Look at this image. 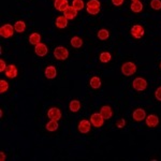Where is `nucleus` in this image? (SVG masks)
Returning a JSON list of instances; mask_svg holds the SVG:
<instances>
[{
	"mask_svg": "<svg viewBox=\"0 0 161 161\" xmlns=\"http://www.w3.org/2000/svg\"><path fill=\"white\" fill-rule=\"evenodd\" d=\"M64 14L68 19H73L76 17V15H77V10H75L72 6H69L64 11Z\"/></svg>",
	"mask_w": 161,
	"mask_h": 161,
	"instance_id": "obj_15",
	"label": "nucleus"
},
{
	"mask_svg": "<svg viewBox=\"0 0 161 161\" xmlns=\"http://www.w3.org/2000/svg\"><path fill=\"white\" fill-rule=\"evenodd\" d=\"M146 125L148 127H150V128H155V127L158 126V124H159V118H158L157 115H148L146 117Z\"/></svg>",
	"mask_w": 161,
	"mask_h": 161,
	"instance_id": "obj_13",
	"label": "nucleus"
},
{
	"mask_svg": "<svg viewBox=\"0 0 161 161\" xmlns=\"http://www.w3.org/2000/svg\"><path fill=\"white\" fill-rule=\"evenodd\" d=\"M130 9H131V11L132 12H136V13H139V12H141L142 10H143V4H142V2L140 1H136V2H132L131 3V6H130Z\"/></svg>",
	"mask_w": 161,
	"mask_h": 161,
	"instance_id": "obj_22",
	"label": "nucleus"
},
{
	"mask_svg": "<svg viewBox=\"0 0 161 161\" xmlns=\"http://www.w3.org/2000/svg\"><path fill=\"white\" fill-rule=\"evenodd\" d=\"M8 89H9V84L7 83V80H0V92L3 93V92H6Z\"/></svg>",
	"mask_w": 161,
	"mask_h": 161,
	"instance_id": "obj_30",
	"label": "nucleus"
},
{
	"mask_svg": "<svg viewBox=\"0 0 161 161\" xmlns=\"http://www.w3.org/2000/svg\"><path fill=\"white\" fill-rule=\"evenodd\" d=\"M136 1H139V0H132V2H136Z\"/></svg>",
	"mask_w": 161,
	"mask_h": 161,
	"instance_id": "obj_36",
	"label": "nucleus"
},
{
	"mask_svg": "<svg viewBox=\"0 0 161 161\" xmlns=\"http://www.w3.org/2000/svg\"><path fill=\"white\" fill-rule=\"evenodd\" d=\"M68 19H67L66 16H58L56 19V26L58 28H60V29H64V28H66L67 26H68Z\"/></svg>",
	"mask_w": 161,
	"mask_h": 161,
	"instance_id": "obj_18",
	"label": "nucleus"
},
{
	"mask_svg": "<svg viewBox=\"0 0 161 161\" xmlns=\"http://www.w3.org/2000/svg\"><path fill=\"white\" fill-rule=\"evenodd\" d=\"M29 43L32 44V45H37V44L41 43V35H39L37 32L31 33L29 37Z\"/></svg>",
	"mask_w": 161,
	"mask_h": 161,
	"instance_id": "obj_19",
	"label": "nucleus"
},
{
	"mask_svg": "<svg viewBox=\"0 0 161 161\" xmlns=\"http://www.w3.org/2000/svg\"><path fill=\"white\" fill-rule=\"evenodd\" d=\"M72 7H73L75 10H77V11H80V10L84 9V1H83V0H73Z\"/></svg>",
	"mask_w": 161,
	"mask_h": 161,
	"instance_id": "obj_28",
	"label": "nucleus"
},
{
	"mask_svg": "<svg viewBox=\"0 0 161 161\" xmlns=\"http://www.w3.org/2000/svg\"><path fill=\"white\" fill-rule=\"evenodd\" d=\"M144 33H145V30L141 25H134L133 27L131 28V35L136 39H141L143 36H144Z\"/></svg>",
	"mask_w": 161,
	"mask_h": 161,
	"instance_id": "obj_8",
	"label": "nucleus"
},
{
	"mask_svg": "<svg viewBox=\"0 0 161 161\" xmlns=\"http://www.w3.org/2000/svg\"><path fill=\"white\" fill-rule=\"evenodd\" d=\"M69 108H70V111H71V112L76 113V112H79L80 108V102L79 100H72L71 102H70Z\"/></svg>",
	"mask_w": 161,
	"mask_h": 161,
	"instance_id": "obj_20",
	"label": "nucleus"
},
{
	"mask_svg": "<svg viewBox=\"0 0 161 161\" xmlns=\"http://www.w3.org/2000/svg\"><path fill=\"white\" fill-rule=\"evenodd\" d=\"M13 33H14V26L10 24H6L0 28V35L2 38H10L13 36Z\"/></svg>",
	"mask_w": 161,
	"mask_h": 161,
	"instance_id": "obj_6",
	"label": "nucleus"
},
{
	"mask_svg": "<svg viewBox=\"0 0 161 161\" xmlns=\"http://www.w3.org/2000/svg\"><path fill=\"white\" fill-rule=\"evenodd\" d=\"M6 69H7L6 62H4L3 59H1V60H0V72H4L6 71Z\"/></svg>",
	"mask_w": 161,
	"mask_h": 161,
	"instance_id": "obj_31",
	"label": "nucleus"
},
{
	"mask_svg": "<svg viewBox=\"0 0 161 161\" xmlns=\"http://www.w3.org/2000/svg\"><path fill=\"white\" fill-rule=\"evenodd\" d=\"M155 96H156V99L161 101V87H158L157 90L155 92Z\"/></svg>",
	"mask_w": 161,
	"mask_h": 161,
	"instance_id": "obj_32",
	"label": "nucleus"
},
{
	"mask_svg": "<svg viewBox=\"0 0 161 161\" xmlns=\"http://www.w3.org/2000/svg\"><path fill=\"white\" fill-rule=\"evenodd\" d=\"M100 114L102 115V117L104 119H110L112 116H113V111H112L111 106L104 105V106H102V108H101Z\"/></svg>",
	"mask_w": 161,
	"mask_h": 161,
	"instance_id": "obj_16",
	"label": "nucleus"
},
{
	"mask_svg": "<svg viewBox=\"0 0 161 161\" xmlns=\"http://www.w3.org/2000/svg\"><path fill=\"white\" fill-rule=\"evenodd\" d=\"M14 30L16 32H24L26 30V24L23 20H17L14 25Z\"/></svg>",
	"mask_w": 161,
	"mask_h": 161,
	"instance_id": "obj_24",
	"label": "nucleus"
},
{
	"mask_svg": "<svg viewBox=\"0 0 161 161\" xmlns=\"http://www.w3.org/2000/svg\"><path fill=\"white\" fill-rule=\"evenodd\" d=\"M112 2H113L114 6L118 7V6H121V4H123L124 0H112Z\"/></svg>",
	"mask_w": 161,
	"mask_h": 161,
	"instance_id": "obj_34",
	"label": "nucleus"
},
{
	"mask_svg": "<svg viewBox=\"0 0 161 161\" xmlns=\"http://www.w3.org/2000/svg\"><path fill=\"white\" fill-rule=\"evenodd\" d=\"M99 59H100L101 62H104V64H106V62H108L112 59V55L108 53V52H103V53H101Z\"/></svg>",
	"mask_w": 161,
	"mask_h": 161,
	"instance_id": "obj_27",
	"label": "nucleus"
},
{
	"mask_svg": "<svg viewBox=\"0 0 161 161\" xmlns=\"http://www.w3.org/2000/svg\"><path fill=\"white\" fill-rule=\"evenodd\" d=\"M70 43H71V45L73 46V47L80 48V47H82V45H83V40L80 37H73L71 39V41H70Z\"/></svg>",
	"mask_w": 161,
	"mask_h": 161,
	"instance_id": "obj_25",
	"label": "nucleus"
},
{
	"mask_svg": "<svg viewBox=\"0 0 161 161\" xmlns=\"http://www.w3.org/2000/svg\"><path fill=\"white\" fill-rule=\"evenodd\" d=\"M150 7H152V9L156 10V11L161 10V0H152L150 1Z\"/></svg>",
	"mask_w": 161,
	"mask_h": 161,
	"instance_id": "obj_29",
	"label": "nucleus"
},
{
	"mask_svg": "<svg viewBox=\"0 0 161 161\" xmlns=\"http://www.w3.org/2000/svg\"><path fill=\"white\" fill-rule=\"evenodd\" d=\"M90 123L93 127H96V128H100V127L103 126V124H104V118L102 117V115H101L100 113H95L92 114V116H90Z\"/></svg>",
	"mask_w": 161,
	"mask_h": 161,
	"instance_id": "obj_5",
	"label": "nucleus"
},
{
	"mask_svg": "<svg viewBox=\"0 0 161 161\" xmlns=\"http://www.w3.org/2000/svg\"><path fill=\"white\" fill-rule=\"evenodd\" d=\"M54 7H55V9L58 10V11L64 12V10L69 7V2H68V0H55Z\"/></svg>",
	"mask_w": 161,
	"mask_h": 161,
	"instance_id": "obj_14",
	"label": "nucleus"
},
{
	"mask_svg": "<svg viewBox=\"0 0 161 161\" xmlns=\"http://www.w3.org/2000/svg\"><path fill=\"white\" fill-rule=\"evenodd\" d=\"M47 116L50 117V119H53V120H59L61 118V112L57 108H52L47 112Z\"/></svg>",
	"mask_w": 161,
	"mask_h": 161,
	"instance_id": "obj_10",
	"label": "nucleus"
},
{
	"mask_svg": "<svg viewBox=\"0 0 161 161\" xmlns=\"http://www.w3.org/2000/svg\"><path fill=\"white\" fill-rule=\"evenodd\" d=\"M125 124H126V121H125L124 118H121L120 120L118 121L117 124H116V126L118 127V128H123V127H125Z\"/></svg>",
	"mask_w": 161,
	"mask_h": 161,
	"instance_id": "obj_33",
	"label": "nucleus"
},
{
	"mask_svg": "<svg viewBox=\"0 0 161 161\" xmlns=\"http://www.w3.org/2000/svg\"><path fill=\"white\" fill-rule=\"evenodd\" d=\"M57 75V70L54 66H48L46 67L45 69V76L47 77L48 80H53L55 79Z\"/></svg>",
	"mask_w": 161,
	"mask_h": 161,
	"instance_id": "obj_17",
	"label": "nucleus"
},
{
	"mask_svg": "<svg viewBox=\"0 0 161 161\" xmlns=\"http://www.w3.org/2000/svg\"><path fill=\"white\" fill-rule=\"evenodd\" d=\"M160 68H161V64H160Z\"/></svg>",
	"mask_w": 161,
	"mask_h": 161,
	"instance_id": "obj_37",
	"label": "nucleus"
},
{
	"mask_svg": "<svg viewBox=\"0 0 161 161\" xmlns=\"http://www.w3.org/2000/svg\"><path fill=\"white\" fill-rule=\"evenodd\" d=\"M108 37H110V32L106 29H101L98 31V38H99L100 40H102V41L108 40Z\"/></svg>",
	"mask_w": 161,
	"mask_h": 161,
	"instance_id": "obj_26",
	"label": "nucleus"
},
{
	"mask_svg": "<svg viewBox=\"0 0 161 161\" xmlns=\"http://www.w3.org/2000/svg\"><path fill=\"white\" fill-rule=\"evenodd\" d=\"M90 127H92V123L90 120H86V119H83V120L80 121L79 126H77V129L80 133L85 134V133H88L90 131Z\"/></svg>",
	"mask_w": 161,
	"mask_h": 161,
	"instance_id": "obj_7",
	"label": "nucleus"
},
{
	"mask_svg": "<svg viewBox=\"0 0 161 161\" xmlns=\"http://www.w3.org/2000/svg\"><path fill=\"white\" fill-rule=\"evenodd\" d=\"M57 129H58V121L57 120H53V119H52L51 121H48V123L46 124V130L47 131L53 132V131H56Z\"/></svg>",
	"mask_w": 161,
	"mask_h": 161,
	"instance_id": "obj_23",
	"label": "nucleus"
},
{
	"mask_svg": "<svg viewBox=\"0 0 161 161\" xmlns=\"http://www.w3.org/2000/svg\"><path fill=\"white\" fill-rule=\"evenodd\" d=\"M0 155H1V158H0V160H1V161H4V160H6V155H4V153H3V152L0 153Z\"/></svg>",
	"mask_w": 161,
	"mask_h": 161,
	"instance_id": "obj_35",
	"label": "nucleus"
},
{
	"mask_svg": "<svg viewBox=\"0 0 161 161\" xmlns=\"http://www.w3.org/2000/svg\"><path fill=\"white\" fill-rule=\"evenodd\" d=\"M89 84H90V86H92V88H95V89H98V88H100L101 87V80H100V77H98V76H92V79H90V82H89Z\"/></svg>",
	"mask_w": 161,
	"mask_h": 161,
	"instance_id": "obj_21",
	"label": "nucleus"
},
{
	"mask_svg": "<svg viewBox=\"0 0 161 161\" xmlns=\"http://www.w3.org/2000/svg\"><path fill=\"white\" fill-rule=\"evenodd\" d=\"M136 64L131 61H128V62H125V64L121 66V72H123L124 75L126 76H130V75L134 74L136 72Z\"/></svg>",
	"mask_w": 161,
	"mask_h": 161,
	"instance_id": "obj_2",
	"label": "nucleus"
},
{
	"mask_svg": "<svg viewBox=\"0 0 161 161\" xmlns=\"http://www.w3.org/2000/svg\"><path fill=\"white\" fill-rule=\"evenodd\" d=\"M35 52H36V54H37L38 56L44 57L46 54H47V46H46L44 43H39V44L36 45Z\"/></svg>",
	"mask_w": 161,
	"mask_h": 161,
	"instance_id": "obj_12",
	"label": "nucleus"
},
{
	"mask_svg": "<svg viewBox=\"0 0 161 161\" xmlns=\"http://www.w3.org/2000/svg\"><path fill=\"white\" fill-rule=\"evenodd\" d=\"M4 73H6V76L9 77V79H15V77L17 76V68L14 66V64H9V66H7V69L6 71H4Z\"/></svg>",
	"mask_w": 161,
	"mask_h": 161,
	"instance_id": "obj_9",
	"label": "nucleus"
},
{
	"mask_svg": "<svg viewBox=\"0 0 161 161\" xmlns=\"http://www.w3.org/2000/svg\"><path fill=\"white\" fill-rule=\"evenodd\" d=\"M86 7H87L86 10L89 14L96 15L100 12L101 3H100L99 0H89V1L86 3Z\"/></svg>",
	"mask_w": 161,
	"mask_h": 161,
	"instance_id": "obj_1",
	"label": "nucleus"
},
{
	"mask_svg": "<svg viewBox=\"0 0 161 161\" xmlns=\"http://www.w3.org/2000/svg\"><path fill=\"white\" fill-rule=\"evenodd\" d=\"M132 117L136 121H142L146 118V112H145L143 108H136V111L132 114Z\"/></svg>",
	"mask_w": 161,
	"mask_h": 161,
	"instance_id": "obj_11",
	"label": "nucleus"
},
{
	"mask_svg": "<svg viewBox=\"0 0 161 161\" xmlns=\"http://www.w3.org/2000/svg\"><path fill=\"white\" fill-rule=\"evenodd\" d=\"M54 56L58 60H66L69 57V51L64 46H57L54 50Z\"/></svg>",
	"mask_w": 161,
	"mask_h": 161,
	"instance_id": "obj_3",
	"label": "nucleus"
},
{
	"mask_svg": "<svg viewBox=\"0 0 161 161\" xmlns=\"http://www.w3.org/2000/svg\"><path fill=\"white\" fill-rule=\"evenodd\" d=\"M132 86L136 90L137 92H143V90L146 89L147 87V80L145 79H143V77H136V79L133 80V82H132Z\"/></svg>",
	"mask_w": 161,
	"mask_h": 161,
	"instance_id": "obj_4",
	"label": "nucleus"
}]
</instances>
